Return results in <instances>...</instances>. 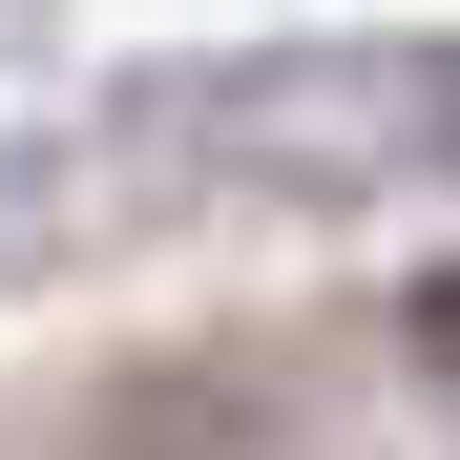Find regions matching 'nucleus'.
I'll return each instance as SVG.
<instances>
[{"instance_id": "nucleus-1", "label": "nucleus", "mask_w": 460, "mask_h": 460, "mask_svg": "<svg viewBox=\"0 0 460 460\" xmlns=\"http://www.w3.org/2000/svg\"><path fill=\"white\" fill-rule=\"evenodd\" d=\"M419 356H439V376H460V272H439V293H419Z\"/></svg>"}]
</instances>
